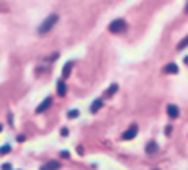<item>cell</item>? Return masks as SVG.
<instances>
[{
	"instance_id": "1",
	"label": "cell",
	"mask_w": 188,
	"mask_h": 170,
	"mask_svg": "<svg viewBox=\"0 0 188 170\" xmlns=\"http://www.w3.org/2000/svg\"><path fill=\"white\" fill-rule=\"evenodd\" d=\"M57 22H59V16H57V15H49V16H48V18L38 26V33H40V35H46V33H48V31H49Z\"/></svg>"
},
{
	"instance_id": "2",
	"label": "cell",
	"mask_w": 188,
	"mask_h": 170,
	"mask_svg": "<svg viewBox=\"0 0 188 170\" xmlns=\"http://www.w3.org/2000/svg\"><path fill=\"white\" fill-rule=\"evenodd\" d=\"M108 29H110V33H122V31L128 29V24H126L124 18H115V20L108 26Z\"/></svg>"
},
{
	"instance_id": "3",
	"label": "cell",
	"mask_w": 188,
	"mask_h": 170,
	"mask_svg": "<svg viewBox=\"0 0 188 170\" xmlns=\"http://www.w3.org/2000/svg\"><path fill=\"white\" fill-rule=\"evenodd\" d=\"M137 130H139V128H137V125H132V126L122 134V141H130V139H133V137L137 136Z\"/></svg>"
},
{
	"instance_id": "4",
	"label": "cell",
	"mask_w": 188,
	"mask_h": 170,
	"mask_svg": "<svg viewBox=\"0 0 188 170\" xmlns=\"http://www.w3.org/2000/svg\"><path fill=\"white\" fill-rule=\"evenodd\" d=\"M51 101H53L51 97H46V99H44V101H42V103L38 104V108H37L35 112H37V114H42V112H46V110L49 108V104H51Z\"/></svg>"
},
{
	"instance_id": "5",
	"label": "cell",
	"mask_w": 188,
	"mask_h": 170,
	"mask_svg": "<svg viewBox=\"0 0 188 170\" xmlns=\"http://www.w3.org/2000/svg\"><path fill=\"white\" fill-rule=\"evenodd\" d=\"M166 112H168V115H170L172 119H177V117H179V108H177L176 104H168Z\"/></svg>"
},
{
	"instance_id": "6",
	"label": "cell",
	"mask_w": 188,
	"mask_h": 170,
	"mask_svg": "<svg viewBox=\"0 0 188 170\" xmlns=\"http://www.w3.org/2000/svg\"><path fill=\"white\" fill-rule=\"evenodd\" d=\"M60 168V163L59 161H49V163H46L44 167H40V170H59Z\"/></svg>"
},
{
	"instance_id": "7",
	"label": "cell",
	"mask_w": 188,
	"mask_h": 170,
	"mask_svg": "<svg viewBox=\"0 0 188 170\" xmlns=\"http://www.w3.org/2000/svg\"><path fill=\"white\" fill-rule=\"evenodd\" d=\"M163 71H165V73H177V71H179V68H177V64H176V62H170V64H166V66L163 68Z\"/></svg>"
},
{
	"instance_id": "8",
	"label": "cell",
	"mask_w": 188,
	"mask_h": 170,
	"mask_svg": "<svg viewBox=\"0 0 188 170\" xmlns=\"http://www.w3.org/2000/svg\"><path fill=\"white\" fill-rule=\"evenodd\" d=\"M159 150V145L155 143V141H150L148 145H146V154H155Z\"/></svg>"
},
{
	"instance_id": "9",
	"label": "cell",
	"mask_w": 188,
	"mask_h": 170,
	"mask_svg": "<svg viewBox=\"0 0 188 170\" xmlns=\"http://www.w3.org/2000/svg\"><path fill=\"white\" fill-rule=\"evenodd\" d=\"M101 108H102V99H97V101H93V104H91L90 110H91V114H97Z\"/></svg>"
},
{
	"instance_id": "10",
	"label": "cell",
	"mask_w": 188,
	"mask_h": 170,
	"mask_svg": "<svg viewBox=\"0 0 188 170\" xmlns=\"http://www.w3.org/2000/svg\"><path fill=\"white\" fill-rule=\"evenodd\" d=\"M71 68H73V62H66V66H64V70H62V77H64V79H68V75L71 73Z\"/></svg>"
},
{
	"instance_id": "11",
	"label": "cell",
	"mask_w": 188,
	"mask_h": 170,
	"mask_svg": "<svg viewBox=\"0 0 188 170\" xmlns=\"http://www.w3.org/2000/svg\"><path fill=\"white\" fill-rule=\"evenodd\" d=\"M57 92H59V95H66V84H64V81L57 82Z\"/></svg>"
},
{
	"instance_id": "12",
	"label": "cell",
	"mask_w": 188,
	"mask_h": 170,
	"mask_svg": "<svg viewBox=\"0 0 188 170\" xmlns=\"http://www.w3.org/2000/svg\"><path fill=\"white\" fill-rule=\"evenodd\" d=\"M188 46V37H185V38H183V40H181V42H179V44H177V49H179V51H181V49H185V48H186Z\"/></svg>"
},
{
	"instance_id": "13",
	"label": "cell",
	"mask_w": 188,
	"mask_h": 170,
	"mask_svg": "<svg viewBox=\"0 0 188 170\" xmlns=\"http://www.w3.org/2000/svg\"><path fill=\"white\" fill-rule=\"evenodd\" d=\"M117 88H119V86H117V84H112V86H110V88H108V92H106V95H113V93H115V92H117Z\"/></svg>"
},
{
	"instance_id": "14",
	"label": "cell",
	"mask_w": 188,
	"mask_h": 170,
	"mask_svg": "<svg viewBox=\"0 0 188 170\" xmlns=\"http://www.w3.org/2000/svg\"><path fill=\"white\" fill-rule=\"evenodd\" d=\"M9 152H11V146H9V145H4V146L0 148V154H2V156H4V154H9Z\"/></svg>"
},
{
	"instance_id": "15",
	"label": "cell",
	"mask_w": 188,
	"mask_h": 170,
	"mask_svg": "<svg viewBox=\"0 0 188 170\" xmlns=\"http://www.w3.org/2000/svg\"><path fill=\"white\" fill-rule=\"evenodd\" d=\"M68 117H69V119H75V117H79V110H71V112H68Z\"/></svg>"
},
{
	"instance_id": "16",
	"label": "cell",
	"mask_w": 188,
	"mask_h": 170,
	"mask_svg": "<svg viewBox=\"0 0 188 170\" xmlns=\"http://www.w3.org/2000/svg\"><path fill=\"white\" fill-rule=\"evenodd\" d=\"M2 170H11V163H4V165H2Z\"/></svg>"
},
{
	"instance_id": "17",
	"label": "cell",
	"mask_w": 188,
	"mask_h": 170,
	"mask_svg": "<svg viewBox=\"0 0 188 170\" xmlns=\"http://www.w3.org/2000/svg\"><path fill=\"white\" fill-rule=\"evenodd\" d=\"M60 156H62L64 159H68V157H69V152H66V150H62V152H60Z\"/></svg>"
},
{
	"instance_id": "18",
	"label": "cell",
	"mask_w": 188,
	"mask_h": 170,
	"mask_svg": "<svg viewBox=\"0 0 188 170\" xmlns=\"http://www.w3.org/2000/svg\"><path fill=\"white\" fill-rule=\"evenodd\" d=\"M165 134L170 136V134H172V126H166V128H165Z\"/></svg>"
},
{
	"instance_id": "19",
	"label": "cell",
	"mask_w": 188,
	"mask_h": 170,
	"mask_svg": "<svg viewBox=\"0 0 188 170\" xmlns=\"http://www.w3.org/2000/svg\"><path fill=\"white\" fill-rule=\"evenodd\" d=\"M60 136L66 137V136H68V128H62V130H60Z\"/></svg>"
},
{
	"instance_id": "20",
	"label": "cell",
	"mask_w": 188,
	"mask_h": 170,
	"mask_svg": "<svg viewBox=\"0 0 188 170\" xmlns=\"http://www.w3.org/2000/svg\"><path fill=\"white\" fill-rule=\"evenodd\" d=\"M185 11H186V13H188V2H186V7H185Z\"/></svg>"
},
{
	"instance_id": "21",
	"label": "cell",
	"mask_w": 188,
	"mask_h": 170,
	"mask_svg": "<svg viewBox=\"0 0 188 170\" xmlns=\"http://www.w3.org/2000/svg\"><path fill=\"white\" fill-rule=\"evenodd\" d=\"M185 62H186V64H188V57H185Z\"/></svg>"
},
{
	"instance_id": "22",
	"label": "cell",
	"mask_w": 188,
	"mask_h": 170,
	"mask_svg": "<svg viewBox=\"0 0 188 170\" xmlns=\"http://www.w3.org/2000/svg\"><path fill=\"white\" fill-rule=\"evenodd\" d=\"M0 132H2V125H0Z\"/></svg>"
}]
</instances>
